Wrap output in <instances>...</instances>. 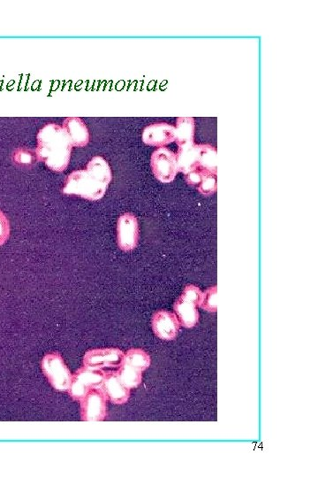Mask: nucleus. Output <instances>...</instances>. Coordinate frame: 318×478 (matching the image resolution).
<instances>
[{"label":"nucleus","instance_id":"f257e3e1","mask_svg":"<svg viewBox=\"0 0 318 478\" xmlns=\"http://www.w3.org/2000/svg\"><path fill=\"white\" fill-rule=\"evenodd\" d=\"M110 181L112 171L109 164L105 159L96 156L89 162L86 169L74 171L68 176L63 192L94 202L105 195Z\"/></svg>","mask_w":318,"mask_h":478},{"label":"nucleus","instance_id":"f03ea898","mask_svg":"<svg viewBox=\"0 0 318 478\" xmlns=\"http://www.w3.org/2000/svg\"><path fill=\"white\" fill-rule=\"evenodd\" d=\"M72 148L68 134L57 124H46L37 134V157L51 171L62 172L67 169Z\"/></svg>","mask_w":318,"mask_h":478},{"label":"nucleus","instance_id":"7ed1b4c3","mask_svg":"<svg viewBox=\"0 0 318 478\" xmlns=\"http://www.w3.org/2000/svg\"><path fill=\"white\" fill-rule=\"evenodd\" d=\"M176 159L178 171L184 175L190 172H209L217 175V150L212 145L195 143L181 145Z\"/></svg>","mask_w":318,"mask_h":478},{"label":"nucleus","instance_id":"20e7f679","mask_svg":"<svg viewBox=\"0 0 318 478\" xmlns=\"http://www.w3.org/2000/svg\"><path fill=\"white\" fill-rule=\"evenodd\" d=\"M201 290L195 286H186L174 304V312L179 324L184 328L195 327L199 321V307L202 299Z\"/></svg>","mask_w":318,"mask_h":478},{"label":"nucleus","instance_id":"39448f33","mask_svg":"<svg viewBox=\"0 0 318 478\" xmlns=\"http://www.w3.org/2000/svg\"><path fill=\"white\" fill-rule=\"evenodd\" d=\"M125 353L117 348L94 349L86 353L84 365L86 368L100 370L105 375L117 374L124 365Z\"/></svg>","mask_w":318,"mask_h":478},{"label":"nucleus","instance_id":"423d86ee","mask_svg":"<svg viewBox=\"0 0 318 478\" xmlns=\"http://www.w3.org/2000/svg\"><path fill=\"white\" fill-rule=\"evenodd\" d=\"M42 369L55 390L68 391L72 375L61 355L58 353H51L44 356Z\"/></svg>","mask_w":318,"mask_h":478},{"label":"nucleus","instance_id":"0eeeda50","mask_svg":"<svg viewBox=\"0 0 318 478\" xmlns=\"http://www.w3.org/2000/svg\"><path fill=\"white\" fill-rule=\"evenodd\" d=\"M105 376L100 370L82 367L72 376L70 387L68 389L69 394L75 400H81L89 391L102 387Z\"/></svg>","mask_w":318,"mask_h":478},{"label":"nucleus","instance_id":"6e6552de","mask_svg":"<svg viewBox=\"0 0 318 478\" xmlns=\"http://www.w3.org/2000/svg\"><path fill=\"white\" fill-rule=\"evenodd\" d=\"M102 387L94 388L89 391L81 400L82 419L86 422H101L107 415L108 401Z\"/></svg>","mask_w":318,"mask_h":478},{"label":"nucleus","instance_id":"1a4fd4ad","mask_svg":"<svg viewBox=\"0 0 318 478\" xmlns=\"http://www.w3.org/2000/svg\"><path fill=\"white\" fill-rule=\"evenodd\" d=\"M151 164L152 172L161 183H172L179 172L176 154L165 147L158 148L152 154Z\"/></svg>","mask_w":318,"mask_h":478},{"label":"nucleus","instance_id":"9d476101","mask_svg":"<svg viewBox=\"0 0 318 478\" xmlns=\"http://www.w3.org/2000/svg\"><path fill=\"white\" fill-rule=\"evenodd\" d=\"M117 245L122 250L132 251L137 247L139 240V226L136 217L133 214H122L117 220Z\"/></svg>","mask_w":318,"mask_h":478},{"label":"nucleus","instance_id":"9b49d317","mask_svg":"<svg viewBox=\"0 0 318 478\" xmlns=\"http://www.w3.org/2000/svg\"><path fill=\"white\" fill-rule=\"evenodd\" d=\"M181 324L177 317L171 312L160 310L152 317V329L158 338L170 341L177 337Z\"/></svg>","mask_w":318,"mask_h":478},{"label":"nucleus","instance_id":"f8f14e48","mask_svg":"<svg viewBox=\"0 0 318 478\" xmlns=\"http://www.w3.org/2000/svg\"><path fill=\"white\" fill-rule=\"evenodd\" d=\"M143 141L152 147H164L175 141L174 127L167 123L151 124L144 130Z\"/></svg>","mask_w":318,"mask_h":478},{"label":"nucleus","instance_id":"ddd939ff","mask_svg":"<svg viewBox=\"0 0 318 478\" xmlns=\"http://www.w3.org/2000/svg\"><path fill=\"white\" fill-rule=\"evenodd\" d=\"M102 389L114 404H125L129 400L130 390L124 386L117 374H107L103 381Z\"/></svg>","mask_w":318,"mask_h":478},{"label":"nucleus","instance_id":"4468645a","mask_svg":"<svg viewBox=\"0 0 318 478\" xmlns=\"http://www.w3.org/2000/svg\"><path fill=\"white\" fill-rule=\"evenodd\" d=\"M72 147H84L89 141V134L84 121L78 117H68L62 126Z\"/></svg>","mask_w":318,"mask_h":478},{"label":"nucleus","instance_id":"2eb2a0df","mask_svg":"<svg viewBox=\"0 0 318 478\" xmlns=\"http://www.w3.org/2000/svg\"><path fill=\"white\" fill-rule=\"evenodd\" d=\"M189 185L196 187L203 195L210 196L217 190V175L212 173L190 172L185 175Z\"/></svg>","mask_w":318,"mask_h":478},{"label":"nucleus","instance_id":"dca6fc26","mask_svg":"<svg viewBox=\"0 0 318 478\" xmlns=\"http://www.w3.org/2000/svg\"><path fill=\"white\" fill-rule=\"evenodd\" d=\"M175 142L179 147L193 143L195 135V121L193 118H178L174 128Z\"/></svg>","mask_w":318,"mask_h":478},{"label":"nucleus","instance_id":"f3484780","mask_svg":"<svg viewBox=\"0 0 318 478\" xmlns=\"http://www.w3.org/2000/svg\"><path fill=\"white\" fill-rule=\"evenodd\" d=\"M124 363L138 372H144L151 365V357L144 350L131 349L126 353Z\"/></svg>","mask_w":318,"mask_h":478},{"label":"nucleus","instance_id":"a211bd4d","mask_svg":"<svg viewBox=\"0 0 318 478\" xmlns=\"http://www.w3.org/2000/svg\"><path fill=\"white\" fill-rule=\"evenodd\" d=\"M141 373L143 372H138V370L134 369L132 367L124 363L122 369L117 373V376H119L120 380L122 381L124 386L131 390L140 386L141 380H143Z\"/></svg>","mask_w":318,"mask_h":478},{"label":"nucleus","instance_id":"6ab92c4d","mask_svg":"<svg viewBox=\"0 0 318 478\" xmlns=\"http://www.w3.org/2000/svg\"><path fill=\"white\" fill-rule=\"evenodd\" d=\"M199 307L208 312H217V287L209 288L203 293Z\"/></svg>","mask_w":318,"mask_h":478},{"label":"nucleus","instance_id":"aec40b11","mask_svg":"<svg viewBox=\"0 0 318 478\" xmlns=\"http://www.w3.org/2000/svg\"><path fill=\"white\" fill-rule=\"evenodd\" d=\"M10 224L8 218L0 211V245H4L9 238Z\"/></svg>","mask_w":318,"mask_h":478},{"label":"nucleus","instance_id":"412c9836","mask_svg":"<svg viewBox=\"0 0 318 478\" xmlns=\"http://www.w3.org/2000/svg\"><path fill=\"white\" fill-rule=\"evenodd\" d=\"M15 161L20 165H30L34 161V156L30 154V151L19 149L15 152Z\"/></svg>","mask_w":318,"mask_h":478}]
</instances>
